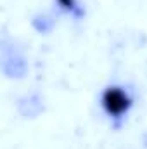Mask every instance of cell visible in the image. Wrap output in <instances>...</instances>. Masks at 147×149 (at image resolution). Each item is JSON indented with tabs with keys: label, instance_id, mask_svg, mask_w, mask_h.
I'll list each match as a JSON object with an SVG mask.
<instances>
[{
	"label": "cell",
	"instance_id": "1",
	"mask_svg": "<svg viewBox=\"0 0 147 149\" xmlns=\"http://www.w3.org/2000/svg\"><path fill=\"white\" fill-rule=\"evenodd\" d=\"M102 108L112 118H121L132 108V97L121 87H107L102 94Z\"/></svg>",
	"mask_w": 147,
	"mask_h": 149
},
{
	"label": "cell",
	"instance_id": "2",
	"mask_svg": "<svg viewBox=\"0 0 147 149\" xmlns=\"http://www.w3.org/2000/svg\"><path fill=\"white\" fill-rule=\"evenodd\" d=\"M57 3L62 9H68V10H74L76 9V0H57Z\"/></svg>",
	"mask_w": 147,
	"mask_h": 149
}]
</instances>
